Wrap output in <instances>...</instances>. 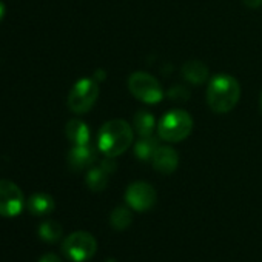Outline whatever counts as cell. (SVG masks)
<instances>
[{
    "instance_id": "5bb4252c",
    "label": "cell",
    "mask_w": 262,
    "mask_h": 262,
    "mask_svg": "<svg viewBox=\"0 0 262 262\" xmlns=\"http://www.w3.org/2000/svg\"><path fill=\"white\" fill-rule=\"evenodd\" d=\"M181 73L184 79L193 85H201L208 80V67L201 60H188L182 65Z\"/></svg>"
},
{
    "instance_id": "9a60e30c",
    "label": "cell",
    "mask_w": 262,
    "mask_h": 262,
    "mask_svg": "<svg viewBox=\"0 0 262 262\" xmlns=\"http://www.w3.org/2000/svg\"><path fill=\"white\" fill-rule=\"evenodd\" d=\"M133 128L139 136H151L158 128L155 116L147 110H139L133 116Z\"/></svg>"
},
{
    "instance_id": "e0dca14e",
    "label": "cell",
    "mask_w": 262,
    "mask_h": 262,
    "mask_svg": "<svg viewBox=\"0 0 262 262\" xmlns=\"http://www.w3.org/2000/svg\"><path fill=\"white\" fill-rule=\"evenodd\" d=\"M39 237L47 242V244H56L62 239L63 236V227L54 221V219H45L40 225H39Z\"/></svg>"
},
{
    "instance_id": "8fae6325",
    "label": "cell",
    "mask_w": 262,
    "mask_h": 262,
    "mask_svg": "<svg viewBox=\"0 0 262 262\" xmlns=\"http://www.w3.org/2000/svg\"><path fill=\"white\" fill-rule=\"evenodd\" d=\"M68 167L73 171H83L86 168H91L96 161L94 150L88 145H73V148L68 151L67 156Z\"/></svg>"
},
{
    "instance_id": "30bf717a",
    "label": "cell",
    "mask_w": 262,
    "mask_h": 262,
    "mask_svg": "<svg viewBox=\"0 0 262 262\" xmlns=\"http://www.w3.org/2000/svg\"><path fill=\"white\" fill-rule=\"evenodd\" d=\"M153 168L161 174H173L179 165V155L168 145H159L151 158Z\"/></svg>"
},
{
    "instance_id": "277c9868",
    "label": "cell",
    "mask_w": 262,
    "mask_h": 262,
    "mask_svg": "<svg viewBox=\"0 0 262 262\" xmlns=\"http://www.w3.org/2000/svg\"><path fill=\"white\" fill-rule=\"evenodd\" d=\"M126 85L131 94L147 105H156L165 96L159 80L145 71H135L129 74Z\"/></svg>"
},
{
    "instance_id": "5b68a950",
    "label": "cell",
    "mask_w": 262,
    "mask_h": 262,
    "mask_svg": "<svg viewBox=\"0 0 262 262\" xmlns=\"http://www.w3.org/2000/svg\"><path fill=\"white\" fill-rule=\"evenodd\" d=\"M62 253L73 262H86L94 257L97 251V241L88 231H74L68 234L62 245Z\"/></svg>"
},
{
    "instance_id": "6da1fadb",
    "label": "cell",
    "mask_w": 262,
    "mask_h": 262,
    "mask_svg": "<svg viewBox=\"0 0 262 262\" xmlns=\"http://www.w3.org/2000/svg\"><path fill=\"white\" fill-rule=\"evenodd\" d=\"M135 141V128L122 119H111L102 125L97 135V148L105 158L123 155Z\"/></svg>"
},
{
    "instance_id": "ac0fdd59",
    "label": "cell",
    "mask_w": 262,
    "mask_h": 262,
    "mask_svg": "<svg viewBox=\"0 0 262 262\" xmlns=\"http://www.w3.org/2000/svg\"><path fill=\"white\" fill-rule=\"evenodd\" d=\"M131 222H133V213H131V208L128 205H117L110 214V225L116 231L126 230Z\"/></svg>"
},
{
    "instance_id": "ffe728a7",
    "label": "cell",
    "mask_w": 262,
    "mask_h": 262,
    "mask_svg": "<svg viewBox=\"0 0 262 262\" xmlns=\"http://www.w3.org/2000/svg\"><path fill=\"white\" fill-rule=\"evenodd\" d=\"M39 262H62V259H60L56 253H45V254L39 259Z\"/></svg>"
},
{
    "instance_id": "7402d4cb",
    "label": "cell",
    "mask_w": 262,
    "mask_h": 262,
    "mask_svg": "<svg viewBox=\"0 0 262 262\" xmlns=\"http://www.w3.org/2000/svg\"><path fill=\"white\" fill-rule=\"evenodd\" d=\"M5 11H7V8H5V5L0 2V22L4 20V17H5Z\"/></svg>"
},
{
    "instance_id": "44dd1931",
    "label": "cell",
    "mask_w": 262,
    "mask_h": 262,
    "mask_svg": "<svg viewBox=\"0 0 262 262\" xmlns=\"http://www.w3.org/2000/svg\"><path fill=\"white\" fill-rule=\"evenodd\" d=\"M242 2L247 8H251V10H257L262 5V0H242Z\"/></svg>"
},
{
    "instance_id": "7a4b0ae2",
    "label": "cell",
    "mask_w": 262,
    "mask_h": 262,
    "mask_svg": "<svg viewBox=\"0 0 262 262\" xmlns=\"http://www.w3.org/2000/svg\"><path fill=\"white\" fill-rule=\"evenodd\" d=\"M207 105L216 114L230 113L239 102L241 85L239 82L227 73L214 74L207 86Z\"/></svg>"
},
{
    "instance_id": "3957f363",
    "label": "cell",
    "mask_w": 262,
    "mask_h": 262,
    "mask_svg": "<svg viewBox=\"0 0 262 262\" xmlns=\"http://www.w3.org/2000/svg\"><path fill=\"white\" fill-rule=\"evenodd\" d=\"M156 129L159 139L168 144H178L191 135L193 119L184 110H170L162 116Z\"/></svg>"
},
{
    "instance_id": "52a82bcc",
    "label": "cell",
    "mask_w": 262,
    "mask_h": 262,
    "mask_svg": "<svg viewBox=\"0 0 262 262\" xmlns=\"http://www.w3.org/2000/svg\"><path fill=\"white\" fill-rule=\"evenodd\" d=\"M158 193L155 187L145 181L131 182L125 190V202L126 205L139 213L148 211L156 205Z\"/></svg>"
},
{
    "instance_id": "ba28073f",
    "label": "cell",
    "mask_w": 262,
    "mask_h": 262,
    "mask_svg": "<svg viewBox=\"0 0 262 262\" xmlns=\"http://www.w3.org/2000/svg\"><path fill=\"white\" fill-rule=\"evenodd\" d=\"M25 198L17 184L8 179H0V216L16 217L24 211Z\"/></svg>"
},
{
    "instance_id": "d6986e66",
    "label": "cell",
    "mask_w": 262,
    "mask_h": 262,
    "mask_svg": "<svg viewBox=\"0 0 262 262\" xmlns=\"http://www.w3.org/2000/svg\"><path fill=\"white\" fill-rule=\"evenodd\" d=\"M167 96L170 97V99H173V100H176V102H185L188 97H190V91H187L184 86H173V88H170V91L167 93Z\"/></svg>"
},
{
    "instance_id": "4fadbf2b",
    "label": "cell",
    "mask_w": 262,
    "mask_h": 262,
    "mask_svg": "<svg viewBox=\"0 0 262 262\" xmlns=\"http://www.w3.org/2000/svg\"><path fill=\"white\" fill-rule=\"evenodd\" d=\"M65 135L73 145H88L90 144V128L80 119H71L65 126Z\"/></svg>"
},
{
    "instance_id": "9c48e42d",
    "label": "cell",
    "mask_w": 262,
    "mask_h": 262,
    "mask_svg": "<svg viewBox=\"0 0 262 262\" xmlns=\"http://www.w3.org/2000/svg\"><path fill=\"white\" fill-rule=\"evenodd\" d=\"M116 162L111 158H105L99 165L91 167L85 174V184L88 190L93 193L103 191L110 182V176L116 171Z\"/></svg>"
},
{
    "instance_id": "7c38bea8",
    "label": "cell",
    "mask_w": 262,
    "mask_h": 262,
    "mask_svg": "<svg viewBox=\"0 0 262 262\" xmlns=\"http://www.w3.org/2000/svg\"><path fill=\"white\" fill-rule=\"evenodd\" d=\"M56 208V202L53 199L51 194L48 193H34L27 199V210L33 214V216H48L54 211Z\"/></svg>"
},
{
    "instance_id": "603a6c76",
    "label": "cell",
    "mask_w": 262,
    "mask_h": 262,
    "mask_svg": "<svg viewBox=\"0 0 262 262\" xmlns=\"http://www.w3.org/2000/svg\"><path fill=\"white\" fill-rule=\"evenodd\" d=\"M259 110H260V114H262V91L259 94Z\"/></svg>"
},
{
    "instance_id": "8992f818",
    "label": "cell",
    "mask_w": 262,
    "mask_h": 262,
    "mask_svg": "<svg viewBox=\"0 0 262 262\" xmlns=\"http://www.w3.org/2000/svg\"><path fill=\"white\" fill-rule=\"evenodd\" d=\"M99 93L100 91H99L97 80L90 79V77H83L73 85V88L68 94V100H67L68 108L74 114H85L97 102Z\"/></svg>"
},
{
    "instance_id": "2e32d148",
    "label": "cell",
    "mask_w": 262,
    "mask_h": 262,
    "mask_svg": "<svg viewBox=\"0 0 262 262\" xmlns=\"http://www.w3.org/2000/svg\"><path fill=\"white\" fill-rule=\"evenodd\" d=\"M158 147H159V139L155 138L153 135L141 136V139H138V142L135 144V156L142 162L151 161Z\"/></svg>"
}]
</instances>
